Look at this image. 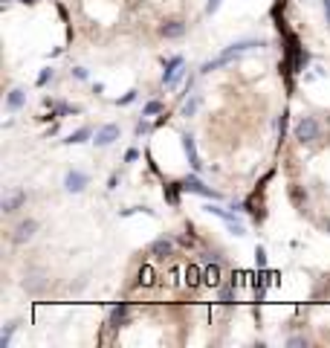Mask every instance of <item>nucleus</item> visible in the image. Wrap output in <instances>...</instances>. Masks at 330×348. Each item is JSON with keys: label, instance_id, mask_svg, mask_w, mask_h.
Returning a JSON list of instances; mask_svg holds the SVG:
<instances>
[{"label": "nucleus", "instance_id": "nucleus-1", "mask_svg": "<svg viewBox=\"0 0 330 348\" xmlns=\"http://www.w3.org/2000/svg\"><path fill=\"white\" fill-rule=\"evenodd\" d=\"M255 47H264V44H261V41H238V44H232L229 50H223V53L217 55V58L206 61L203 67H200V73H212V70H217V67H223V64L235 61L238 55H243L246 50H255Z\"/></svg>", "mask_w": 330, "mask_h": 348}, {"label": "nucleus", "instance_id": "nucleus-2", "mask_svg": "<svg viewBox=\"0 0 330 348\" xmlns=\"http://www.w3.org/2000/svg\"><path fill=\"white\" fill-rule=\"evenodd\" d=\"M295 140L298 143H316L319 140V122L313 116H304L301 122L295 125Z\"/></svg>", "mask_w": 330, "mask_h": 348}, {"label": "nucleus", "instance_id": "nucleus-3", "mask_svg": "<svg viewBox=\"0 0 330 348\" xmlns=\"http://www.w3.org/2000/svg\"><path fill=\"white\" fill-rule=\"evenodd\" d=\"M38 232V221L35 218H27V221H20L18 226H15V235H12V241L15 244H27L32 235Z\"/></svg>", "mask_w": 330, "mask_h": 348}, {"label": "nucleus", "instance_id": "nucleus-4", "mask_svg": "<svg viewBox=\"0 0 330 348\" xmlns=\"http://www.w3.org/2000/svg\"><path fill=\"white\" fill-rule=\"evenodd\" d=\"M90 183L87 174H81V171H67V177H64V189L67 192H72V195H79V192H84V186Z\"/></svg>", "mask_w": 330, "mask_h": 348}, {"label": "nucleus", "instance_id": "nucleus-5", "mask_svg": "<svg viewBox=\"0 0 330 348\" xmlns=\"http://www.w3.org/2000/svg\"><path fill=\"white\" fill-rule=\"evenodd\" d=\"M206 212H212V215H217V218H223L226 223H229V229L235 232V235H246V229H243V223H238L235 221V215L232 212H226V209H220V206H206Z\"/></svg>", "mask_w": 330, "mask_h": 348}, {"label": "nucleus", "instance_id": "nucleus-6", "mask_svg": "<svg viewBox=\"0 0 330 348\" xmlns=\"http://www.w3.org/2000/svg\"><path fill=\"white\" fill-rule=\"evenodd\" d=\"M180 67H183V55H174V58L165 64V70H162V84H174V81L183 76V70H180Z\"/></svg>", "mask_w": 330, "mask_h": 348}, {"label": "nucleus", "instance_id": "nucleus-7", "mask_svg": "<svg viewBox=\"0 0 330 348\" xmlns=\"http://www.w3.org/2000/svg\"><path fill=\"white\" fill-rule=\"evenodd\" d=\"M180 186H183V192H194V195H203V197H214V200H217V192H212V189L209 186H203V183H200V180L197 177H186L183 180V183H180Z\"/></svg>", "mask_w": 330, "mask_h": 348}, {"label": "nucleus", "instance_id": "nucleus-8", "mask_svg": "<svg viewBox=\"0 0 330 348\" xmlns=\"http://www.w3.org/2000/svg\"><path fill=\"white\" fill-rule=\"evenodd\" d=\"M113 140H119V125H105V128L96 131V140H93V143H96L98 148H107Z\"/></svg>", "mask_w": 330, "mask_h": 348}, {"label": "nucleus", "instance_id": "nucleus-9", "mask_svg": "<svg viewBox=\"0 0 330 348\" xmlns=\"http://www.w3.org/2000/svg\"><path fill=\"white\" fill-rule=\"evenodd\" d=\"M171 252H174V241H171V238H157V241L151 244L154 259H168Z\"/></svg>", "mask_w": 330, "mask_h": 348}, {"label": "nucleus", "instance_id": "nucleus-10", "mask_svg": "<svg viewBox=\"0 0 330 348\" xmlns=\"http://www.w3.org/2000/svg\"><path fill=\"white\" fill-rule=\"evenodd\" d=\"M160 35L162 38H183L186 35V24L183 20H168V24L160 27Z\"/></svg>", "mask_w": 330, "mask_h": 348}, {"label": "nucleus", "instance_id": "nucleus-11", "mask_svg": "<svg viewBox=\"0 0 330 348\" xmlns=\"http://www.w3.org/2000/svg\"><path fill=\"white\" fill-rule=\"evenodd\" d=\"M23 105H27V90H20V87L9 90V96H6V107H9L12 113H15V110H20Z\"/></svg>", "mask_w": 330, "mask_h": 348}, {"label": "nucleus", "instance_id": "nucleus-12", "mask_svg": "<svg viewBox=\"0 0 330 348\" xmlns=\"http://www.w3.org/2000/svg\"><path fill=\"white\" fill-rule=\"evenodd\" d=\"M183 148H186V157H188V163H191V169H194V171H200V157H197L194 140H191L188 134H183Z\"/></svg>", "mask_w": 330, "mask_h": 348}, {"label": "nucleus", "instance_id": "nucleus-13", "mask_svg": "<svg viewBox=\"0 0 330 348\" xmlns=\"http://www.w3.org/2000/svg\"><path fill=\"white\" fill-rule=\"evenodd\" d=\"M203 285H209V287H217V285H220V264H217V259L212 261V267L203 270Z\"/></svg>", "mask_w": 330, "mask_h": 348}, {"label": "nucleus", "instance_id": "nucleus-14", "mask_svg": "<svg viewBox=\"0 0 330 348\" xmlns=\"http://www.w3.org/2000/svg\"><path fill=\"white\" fill-rule=\"evenodd\" d=\"M23 200H27V192H12V195H6L3 197V212H15Z\"/></svg>", "mask_w": 330, "mask_h": 348}, {"label": "nucleus", "instance_id": "nucleus-15", "mask_svg": "<svg viewBox=\"0 0 330 348\" xmlns=\"http://www.w3.org/2000/svg\"><path fill=\"white\" fill-rule=\"evenodd\" d=\"M128 322V305H116L113 313H110V328H122Z\"/></svg>", "mask_w": 330, "mask_h": 348}, {"label": "nucleus", "instance_id": "nucleus-16", "mask_svg": "<svg viewBox=\"0 0 330 348\" xmlns=\"http://www.w3.org/2000/svg\"><path fill=\"white\" fill-rule=\"evenodd\" d=\"M186 285L188 287L203 285V270L197 267V264H188V267H186Z\"/></svg>", "mask_w": 330, "mask_h": 348}, {"label": "nucleus", "instance_id": "nucleus-17", "mask_svg": "<svg viewBox=\"0 0 330 348\" xmlns=\"http://www.w3.org/2000/svg\"><path fill=\"white\" fill-rule=\"evenodd\" d=\"M180 192H183L180 183H165V189H162V195H165V200L171 206H180Z\"/></svg>", "mask_w": 330, "mask_h": 348}, {"label": "nucleus", "instance_id": "nucleus-18", "mask_svg": "<svg viewBox=\"0 0 330 348\" xmlns=\"http://www.w3.org/2000/svg\"><path fill=\"white\" fill-rule=\"evenodd\" d=\"M44 276H41V273H32V276L27 279V282H23V287H27L29 293H41V290H44Z\"/></svg>", "mask_w": 330, "mask_h": 348}, {"label": "nucleus", "instance_id": "nucleus-19", "mask_svg": "<svg viewBox=\"0 0 330 348\" xmlns=\"http://www.w3.org/2000/svg\"><path fill=\"white\" fill-rule=\"evenodd\" d=\"M90 134H93L90 128H81V131H75V134L67 136L64 143H67V145H81V143H87V136H90Z\"/></svg>", "mask_w": 330, "mask_h": 348}, {"label": "nucleus", "instance_id": "nucleus-20", "mask_svg": "<svg viewBox=\"0 0 330 348\" xmlns=\"http://www.w3.org/2000/svg\"><path fill=\"white\" fill-rule=\"evenodd\" d=\"M15 328H18V322H9V325H6V331L0 334V345H3V348H9V342H12V334H15Z\"/></svg>", "mask_w": 330, "mask_h": 348}, {"label": "nucleus", "instance_id": "nucleus-21", "mask_svg": "<svg viewBox=\"0 0 330 348\" xmlns=\"http://www.w3.org/2000/svg\"><path fill=\"white\" fill-rule=\"evenodd\" d=\"M162 110H165V105L154 99V102H148V105L142 107V116H154V113H162Z\"/></svg>", "mask_w": 330, "mask_h": 348}, {"label": "nucleus", "instance_id": "nucleus-22", "mask_svg": "<svg viewBox=\"0 0 330 348\" xmlns=\"http://www.w3.org/2000/svg\"><path fill=\"white\" fill-rule=\"evenodd\" d=\"M148 285H154V270L142 267V270H139V287H148Z\"/></svg>", "mask_w": 330, "mask_h": 348}, {"label": "nucleus", "instance_id": "nucleus-23", "mask_svg": "<svg viewBox=\"0 0 330 348\" xmlns=\"http://www.w3.org/2000/svg\"><path fill=\"white\" fill-rule=\"evenodd\" d=\"M197 105H200V96H194L191 102H186V105H183V116H194Z\"/></svg>", "mask_w": 330, "mask_h": 348}, {"label": "nucleus", "instance_id": "nucleus-24", "mask_svg": "<svg viewBox=\"0 0 330 348\" xmlns=\"http://www.w3.org/2000/svg\"><path fill=\"white\" fill-rule=\"evenodd\" d=\"M232 296H235L232 285H226L223 290H220V302H223V305H229V302H232Z\"/></svg>", "mask_w": 330, "mask_h": 348}, {"label": "nucleus", "instance_id": "nucleus-25", "mask_svg": "<svg viewBox=\"0 0 330 348\" xmlns=\"http://www.w3.org/2000/svg\"><path fill=\"white\" fill-rule=\"evenodd\" d=\"M255 264H258V267H261V270L267 267V252L261 250V247H258V250H255Z\"/></svg>", "mask_w": 330, "mask_h": 348}, {"label": "nucleus", "instance_id": "nucleus-26", "mask_svg": "<svg viewBox=\"0 0 330 348\" xmlns=\"http://www.w3.org/2000/svg\"><path fill=\"white\" fill-rule=\"evenodd\" d=\"M220 3H223V0H209V3H206V15H214V12L220 9Z\"/></svg>", "mask_w": 330, "mask_h": 348}, {"label": "nucleus", "instance_id": "nucleus-27", "mask_svg": "<svg viewBox=\"0 0 330 348\" xmlns=\"http://www.w3.org/2000/svg\"><path fill=\"white\" fill-rule=\"evenodd\" d=\"M49 79H53V70H41V76H38V87H44Z\"/></svg>", "mask_w": 330, "mask_h": 348}, {"label": "nucleus", "instance_id": "nucleus-28", "mask_svg": "<svg viewBox=\"0 0 330 348\" xmlns=\"http://www.w3.org/2000/svg\"><path fill=\"white\" fill-rule=\"evenodd\" d=\"M139 160V151L136 148H128V154H125V163H136Z\"/></svg>", "mask_w": 330, "mask_h": 348}, {"label": "nucleus", "instance_id": "nucleus-29", "mask_svg": "<svg viewBox=\"0 0 330 348\" xmlns=\"http://www.w3.org/2000/svg\"><path fill=\"white\" fill-rule=\"evenodd\" d=\"M148 131H151V122H145V119H142V122L136 125V134L142 136V134H148Z\"/></svg>", "mask_w": 330, "mask_h": 348}, {"label": "nucleus", "instance_id": "nucleus-30", "mask_svg": "<svg viewBox=\"0 0 330 348\" xmlns=\"http://www.w3.org/2000/svg\"><path fill=\"white\" fill-rule=\"evenodd\" d=\"M136 99V90H131V93H128V96H122L119 99V105H131V102H134Z\"/></svg>", "mask_w": 330, "mask_h": 348}, {"label": "nucleus", "instance_id": "nucleus-31", "mask_svg": "<svg viewBox=\"0 0 330 348\" xmlns=\"http://www.w3.org/2000/svg\"><path fill=\"white\" fill-rule=\"evenodd\" d=\"M290 345H307V339H301V337H293V339H290Z\"/></svg>", "mask_w": 330, "mask_h": 348}, {"label": "nucleus", "instance_id": "nucleus-32", "mask_svg": "<svg viewBox=\"0 0 330 348\" xmlns=\"http://www.w3.org/2000/svg\"><path fill=\"white\" fill-rule=\"evenodd\" d=\"M72 73H75V79H87V70H81V67H75Z\"/></svg>", "mask_w": 330, "mask_h": 348}, {"label": "nucleus", "instance_id": "nucleus-33", "mask_svg": "<svg viewBox=\"0 0 330 348\" xmlns=\"http://www.w3.org/2000/svg\"><path fill=\"white\" fill-rule=\"evenodd\" d=\"M324 12H330V0H324Z\"/></svg>", "mask_w": 330, "mask_h": 348}, {"label": "nucleus", "instance_id": "nucleus-34", "mask_svg": "<svg viewBox=\"0 0 330 348\" xmlns=\"http://www.w3.org/2000/svg\"><path fill=\"white\" fill-rule=\"evenodd\" d=\"M324 226H327V232H330V221H327V223H324Z\"/></svg>", "mask_w": 330, "mask_h": 348}, {"label": "nucleus", "instance_id": "nucleus-35", "mask_svg": "<svg viewBox=\"0 0 330 348\" xmlns=\"http://www.w3.org/2000/svg\"><path fill=\"white\" fill-rule=\"evenodd\" d=\"M3 3H9V0H3Z\"/></svg>", "mask_w": 330, "mask_h": 348}]
</instances>
